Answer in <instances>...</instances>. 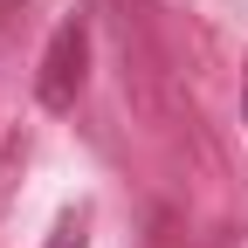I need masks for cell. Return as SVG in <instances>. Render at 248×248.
Listing matches in <instances>:
<instances>
[{
  "label": "cell",
  "instance_id": "6da1fadb",
  "mask_svg": "<svg viewBox=\"0 0 248 248\" xmlns=\"http://www.w3.org/2000/svg\"><path fill=\"white\" fill-rule=\"evenodd\" d=\"M83 55H90L83 21L55 28V42H48V55H42V76H35V97H42L48 110H69V104H76V90H83Z\"/></svg>",
  "mask_w": 248,
  "mask_h": 248
},
{
  "label": "cell",
  "instance_id": "7a4b0ae2",
  "mask_svg": "<svg viewBox=\"0 0 248 248\" xmlns=\"http://www.w3.org/2000/svg\"><path fill=\"white\" fill-rule=\"evenodd\" d=\"M48 248H83V228H76V221H62V228H55V241H48Z\"/></svg>",
  "mask_w": 248,
  "mask_h": 248
},
{
  "label": "cell",
  "instance_id": "3957f363",
  "mask_svg": "<svg viewBox=\"0 0 248 248\" xmlns=\"http://www.w3.org/2000/svg\"><path fill=\"white\" fill-rule=\"evenodd\" d=\"M241 110H248V97H241Z\"/></svg>",
  "mask_w": 248,
  "mask_h": 248
}]
</instances>
